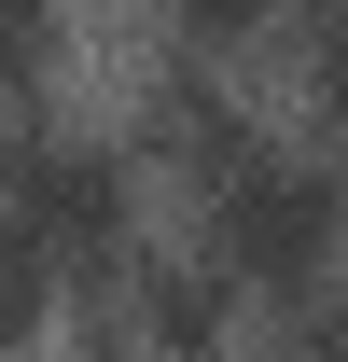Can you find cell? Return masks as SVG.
<instances>
[{"label":"cell","mask_w":348,"mask_h":362,"mask_svg":"<svg viewBox=\"0 0 348 362\" xmlns=\"http://www.w3.org/2000/svg\"><path fill=\"white\" fill-rule=\"evenodd\" d=\"M195 209H209V265L265 279V293H306V279L348 251V181L306 153V139H265L251 112H223L195 139Z\"/></svg>","instance_id":"cell-1"},{"label":"cell","mask_w":348,"mask_h":362,"mask_svg":"<svg viewBox=\"0 0 348 362\" xmlns=\"http://www.w3.org/2000/svg\"><path fill=\"white\" fill-rule=\"evenodd\" d=\"M0 237H28L56 279H112L126 265V153L70 126H14L0 139Z\"/></svg>","instance_id":"cell-2"},{"label":"cell","mask_w":348,"mask_h":362,"mask_svg":"<svg viewBox=\"0 0 348 362\" xmlns=\"http://www.w3.org/2000/svg\"><path fill=\"white\" fill-rule=\"evenodd\" d=\"M306 84L335 98V126H348V14H335V28H306Z\"/></svg>","instance_id":"cell-3"}]
</instances>
